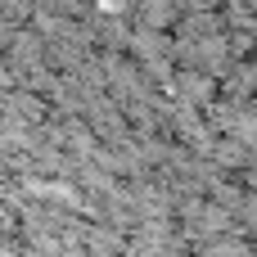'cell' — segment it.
Instances as JSON below:
<instances>
[{
    "label": "cell",
    "mask_w": 257,
    "mask_h": 257,
    "mask_svg": "<svg viewBox=\"0 0 257 257\" xmlns=\"http://www.w3.org/2000/svg\"><path fill=\"white\" fill-rule=\"evenodd\" d=\"M9 45H14V59L23 63V68H32V72H41V41L36 36H9Z\"/></svg>",
    "instance_id": "6da1fadb"
},
{
    "label": "cell",
    "mask_w": 257,
    "mask_h": 257,
    "mask_svg": "<svg viewBox=\"0 0 257 257\" xmlns=\"http://www.w3.org/2000/svg\"><path fill=\"white\" fill-rule=\"evenodd\" d=\"M176 90L185 95V99H212V77H203V72H181L176 77Z\"/></svg>",
    "instance_id": "7a4b0ae2"
},
{
    "label": "cell",
    "mask_w": 257,
    "mask_h": 257,
    "mask_svg": "<svg viewBox=\"0 0 257 257\" xmlns=\"http://www.w3.org/2000/svg\"><path fill=\"white\" fill-rule=\"evenodd\" d=\"M140 14H145V27H167L176 18L172 0H140Z\"/></svg>",
    "instance_id": "3957f363"
},
{
    "label": "cell",
    "mask_w": 257,
    "mask_h": 257,
    "mask_svg": "<svg viewBox=\"0 0 257 257\" xmlns=\"http://www.w3.org/2000/svg\"><path fill=\"white\" fill-rule=\"evenodd\" d=\"M248 81H253V72H248V68H239V72H235V86H230V90L244 99V95H248Z\"/></svg>",
    "instance_id": "277c9868"
},
{
    "label": "cell",
    "mask_w": 257,
    "mask_h": 257,
    "mask_svg": "<svg viewBox=\"0 0 257 257\" xmlns=\"http://www.w3.org/2000/svg\"><path fill=\"white\" fill-rule=\"evenodd\" d=\"M99 14L117 18V14H126V0H99Z\"/></svg>",
    "instance_id": "5b68a950"
},
{
    "label": "cell",
    "mask_w": 257,
    "mask_h": 257,
    "mask_svg": "<svg viewBox=\"0 0 257 257\" xmlns=\"http://www.w3.org/2000/svg\"><path fill=\"white\" fill-rule=\"evenodd\" d=\"M230 14H235V23H239V27H248V0H235V9H230Z\"/></svg>",
    "instance_id": "8992f818"
},
{
    "label": "cell",
    "mask_w": 257,
    "mask_h": 257,
    "mask_svg": "<svg viewBox=\"0 0 257 257\" xmlns=\"http://www.w3.org/2000/svg\"><path fill=\"white\" fill-rule=\"evenodd\" d=\"M9 36H14V32H9V27L0 23V45H9Z\"/></svg>",
    "instance_id": "52a82bcc"
}]
</instances>
